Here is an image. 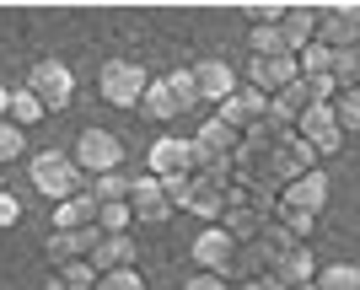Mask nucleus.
Segmentation results:
<instances>
[{
  "label": "nucleus",
  "instance_id": "obj_1",
  "mask_svg": "<svg viewBox=\"0 0 360 290\" xmlns=\"http://www.w3.org/2000/svg\"><path fill=\"white\" fill-rule=\"evenodd\" d=\"M280 220V199H269V194H258V188H231V199H226V215H221V226L237 237L242 247L248 242H258L264 237V226H274Z\"/></svg>",
  "mask_w": 360,
  "mask_h": 290
},
{
  "label": "nucleus",
  "instance_id": "obj_2",
  "mask_svg": "<svg viewBox=\"0 0 360 290\" xmlns=\"http://www.w3.org/2000/svg\"><path fill=\"white\" fill-rule=\"evenodd\" d=\"M27 183L38 188L44 199H54V204H65V199L75 194H86V172L75 167V156L70 151H32L27 156Z\"/></svg>",
  "mask_w": 360,
  "mask_h": 290
},
{
  "label": "nucleus",
  "instance_id": "obj_3",
  "mask_svg": "<svg viewBox=\"0 0 360 290\" xmlns=\"http://www.w3.org/2000/svg\"><path fill=\"white\" fill-rule=\"evenodd\" d=\"M188 145H194V172L199 178H226V183H237V172H231V156H237V145H242L237 129H226L221 119H205Z\"/></svg>",
  "mask_w": 360,
  "mask_h": 290
},
{
  "label": "nucleus",
  "instance_id": "obj_4",
  "mask_svg": "<svg viewBox=\"0 0 360 290\" xmlns=\"http://www.w3.org/2000/svg\"><path fill=\"white\" fill-rule=\"evenodd\" d=\"M146 86H150V76H146V65H135V60H108L103 70H97V97H103L108 107H135L140 113V97H146Z\"/></svg>",
  "mask_w": 360,
  "mask_h": 290
},
{
  "label": "nucleus",
  "instance_id": "obj_5",
  "mask_svg": "<svg viewBox=\"0 0 360 290\" xmlns=\"http://www.w3.org/2000/svg\"><path fill=\"white\" fill-rule=\"evenodd\" d=\"M75 167L86 172V183L91 178H103V172H124V140L113 135V129H81V140H75Z\"/></svg>",
  "mask_w": 360,
  "mask_h": 290
},
{
  "label": "nucleus",
  "instance_id": "obj_6",
  "mask_svg": "<svg viewBox=\"0 0 360 290\" xmlns=\"http://www.w3.org/2000/svg\"><path fill=\"white\" fill-rule=\"evenodd\" d=\"M27 92L38 97L49 113H65V107H70V97H75V70H70L65 60H54V54H49V60H38V65L27 70Z\"/></svg>",
  "mask_w": 360,
  "mask_h": 290
},
{
  "label": "nucleus",
  "instance_id": "obj_7",
  "mask_svg": "<svg viewBox=\"0 0 360 290\" xmlns=\"http://www.w3.org/2000/svg\"><path fill=\"white\" fill-rule=\"evenodd\" d=\"M237 253H242V242H237L226 226H205V231L194 237V247H188L194 275H221V279L237 269Z\"/></svg>",
  "mask_w": 360,
  "mask_h": 290
},
{
  "label": "nucleus",
  "instance_id": "obj_8",
  "mask_svg": "<svg viewBox=\"0 0 360 290\" xmlns=\"http://www.w3.org/2000/svg\"><path fill=\"white\" fill-rule=\"evenodd\" d=\"M296 135H301V140H307V145L317 151V162H333V156L345 151V124H339L333 103L307 107V113H301V124H296Z\"/></svg>",
  "mask_w": 360,
  "mask_h": 290
},
{
  "label": "nucleus",
  "instance_id": "obj_9",
  "mask_svg": "<svg viewBox=\"0 0 360 290\" xmlns=\"http://www.w3.org/2000/svg\"><path fill=\"white\" fill-rule=\"evenodd\" d=\"M129 210H135V220H146V226H167V220L178 215V204H172V194H167L162 178H150V172H135V188H129Z\"/></svg>",
  "mask_w": 360,
  "mask_h": 290
},
{
  "label": "nucleus",
  "instance_id": "obj_10",
  "mask_svg": "<svg viewBox=\"0 0 360 290\" xmlns=\"http://www.w3.org/2000/svg\"><path fill=\"white\" fill-rule=\"evenodd\" d=\"M146 167L150 178H194V145L183 135H156L150 140V151H146Z\"/></svg>",
  "mask_w": 360,
  "mask_h": 290
},
{
  "label": "nucleus",
  "instance_id": "obj_11",
  "mask_svg": "<svg viewBox=\"0 0 360 290\" xmlns=\"http://www.w3.org/2000/svg\"><path fill=\"white\" fill-rule=\"evenodd\" d=\"M215 119H221L226 129H237V135L248 140V135L258 129V124L269 119V97H264V92H253V86L242 81V86H237V97H226V103L215 107Z\"/></svg>",
  "mask_w": 360,
  "mask_h": 290
},
{
  "label": "nucleus",
  "instance_id": "obj_12",
  "mask_svg": "<svg viewBox=\"0 0 360 290\" xmlns=\"http://www.w3.org/2000/svg\"><path fill=\"white\" fill-rule=\"evenodd\" d=\"M317 44H328L333 54L360 48V6H323L317 11Z\"/></svg>",
  "mask_w": 360,
  "mask_h": 290
},
{
  "label": "nucleus",
  "instance_id": "obj_13",
  "mask_svg": "<svg viewBox=\"0 0 360 290\" xmlns=\"http://www.w3.org/2000/svg\"><path fill=\"white\" fill-rule=\"evenodd\" d=\"M301 81V60L296 54H274V60H248V86L264 97H280L285 86Z\"/></svg>",
  "mask_w": 360,
  "mask_h": 290
},
{
  "label": "nucleus",
  "instance_id": "obj_14",
  "mask_svg": "<svg viewBox=\"0 0 360 290\" xmlns=\"http://www.w3.org/2000/svg\"><path fill=\"white\" fill-rule=\"evenodd\" d=\"M328 194H333V183H328V167H317V172H307V178H296V183L280 194V210H296V215H323L328 210Z\"/></svg>",
  "mask_w": 360,
  "mask_h": 290
},
{
  "label": "nucleus",
  "instance_id": "obj_15",
  "mask_svg": "<svg viewBox=\"0 0 360 290\" xmlns=\"http://www.w3.org/2000/svg\"><path fill=\"white\" fill-rule=\"evenodd\" d=\"M188 70H194L199 103H215V107H221L226 97H237V86H242V76L226 60H199V65H188Z\"/></svg>",
  "mask_w": 360,
  "mask_h": 290
},
{
  "label": "nucleus",
  "instance_id": "obj_16",
  "mask_svg": "<svg viewBox=\"0 0 360 290\" xmlns=\"http://www.w3.org/2000/svg\"><path fill=\"white\" fill-rule=\"evenodd\" d=\"M97 242H103V231H49V263L54 269H65V263H91V253H97Z\"/></svg>",
  "mask_w": 360,
  "mask_h": 290
},
{
  "label": "nucleus",
  "instance_id": "obj_17",
  "mask_svg": "<svg viewBox=\"0 0 360 290\" xmlns=\"http://www.w3.org/2000/svg\"><path fill=\"white\" fill-rule=\"evenodd\" d=\"M274 22L285 32L290 54H301L307 44H317V6H274Z\"/></svg>",
  "mask_w": 360,
  "mask_h": 290
},
{
  "label": "nucleus",
  "instance_id": "obj_18",
  "mask_svg": "<svg viewBox=\"0 0 360 290\" xmlns=\"http://www.w3.org/2000/svg\"><path fill=\"white\" fill-rule=\"evenodd\" d=\"M274 279L285 290H301V285H317V258H312V247L301 242V247H290V253H280L274 258V269H269Z\"/></svg>",
  "mask_w": 360,
  "mask_h": 290
},
{
  "label": "nucleus",
  "instance_id": "obj_19",
  "mask_svg": "<svg viewBox=\"0 0 360 290\" xmlns=\"http://www.w3.org/2000/svg\"><path fill=\"white\" fill-rule=\"evenodd\" d=\"M135 258H140V247H135V237L124 231V237H103V242H97L91 269H97V275H119V269H135Z\"/></svg>",
  "mask_w": 360,
  "mask_h": 290
},
{
  "label": "nucleus",
  "instance_id": "obj_20",
  "mask_svg": "<svg viewBox=\"0 0 360 290\" xmlns=\"http://www.w3.org/2000/svg\"><path fill=\"white\" fill-rule=\"evenodd\" d=\"M248 54H253V60H274V54H290V48H285V32H280V22H274V6H269V11H258L253 32H248Z\"/></svg>",
  "mask_w": 360,
  "mask_h": 290
},
{
  "label": "nucleus",
  "instance_id": "obj_21",
  "mask_svg": "<svg viewBox=\"0 0 360 290\" xmlns=\"http://www.w3.org/2000/svg\"><path fill=\"white\" fill-rule=\"evenodd\" d=\"M97 215H103V204H97L91 188H86V194L65 199L60 210H54V231H91V226H97Z\"/></svg>",
  "mask_w": 360,
  "mask_h": 290
},
{
  "label": "nucleus",
  "instance_id": "obj_22",
  "mask_svg": "<svg viewBox=\"0 0 360 290\" xmlns=\"http://www.w3.org/2000/svg\"><path fill=\"white\" fill-rule=\"evenodd\" d=\"M91 199L97 204H129V188H135V172H103V178H91Z\"/></svg>",
  "mask_w": 360,
  "mask_h": 290
},
{
  "label": "nucleus",
  "instance_id": "obj_23",
  "mask_svg": "<svg viewBox=\"0 0 360 290\" xmlns=\"http://www.w3.org/2000/svg\"><path fill=\"white\" fill-rule=\"evenodd\" d=\"M140 113H146L150 124H172V119H178V103H172V92H167V81H162V76L146 86V97H140Z\"/></svg>",
  "mask_w": 360,
  "mask_h": 290
},
{
  "label": "nucleus",
  "instance_id": "obj_24",
  "mask_svg": "<svg viewBox=\"0 0 360 290\" xmlns=\"http://www.w3.org/2000/svg\"><path fill=\"white\" fill-rule=\"evenodd\" d=\"M44 119H49V107L38 103L27 86H11V124L16 129H32V124H44Z\"/></svg>",
  "mask_w": 360,
  "mask_h": 290
},
{
  "label": "nucleus",
  "instance_id": "obj_25",
  "mask_svg": "<svg viewBox=\"0 0 360 290\" xmlns=\"http://www.w3.org/2000/svg\"><path fill=\"white\" fill-rule=\"evenodd\" d=\"M167 92H172V103H178V113H194L199 107V86H194V70L183 65V70H167Z\"/></svg>",
  "mask_w": 360,
  "mask_h": 290
},
{
  "label": "nucleus",
  "instance_id": "obj_26",
  "mask_svg": "<svg viewBox=\"0 0 360 290\" xmlns=\"http://www.w3.org/2000/svg\"><path fill=\"white\" fill-rule=\"evenodd\" d=\"M317 290H360V269L355 263H328V269H317Z\"/></svg>",
  "mask_w": 360,
  "mask_h": 290
},
{
  "label": "nucleus",
  "instance_id": "obj_27",
  "mask_svg": "<svg viewBox=\"0 0 360 290\" xmlns=\"http://www.w3.org/2000/svg\"><path fill=\"white\" fill-rule=\"evenodd\" d=\"M333 81H339V92H360V48L333 54Z\"/></svg>",
  "mask_w": 360,
  "mask_h": 290
},
{
  "label": "nucleus",
  "instance_id": "obj_28",
  "mask_svg": "<svg viewBox=\"0 0 360 290\" xmlns=\"http://www.w3.org/2000/svg\"><path fill=\"white\" fill-rule=\"evenodd\" d=\"M296 60H301V76H333V48L328 44H307Z\"/></svg>",
  "mask_w": 360,
  "mask_h": 290
},
{
  "label": "nucleus",
  "instance_id": "obj_29",
  "mask_svg": "<svg viewBox=\"0 0 360 290\" xmlns=\"http://www.w3.org/2000/svg\"><path fill=\"white\" fill-rule=\"evenodd\" d=\"M22 156H27V129H16L11 119L0 124V167H6V162H22Z\"/></svg>",
  "mask_w": 360,
  "mask_h": 290
},
{
  "label": "nucleus",
  "instance_id": "obj_30",
  "mask_svg": "<svg viewBox=\"0 0 360 290\" xmlns=\"http://www.w3.org/2000/svg\"><path fill=\"white\" fill-rule=\"evenodd\" d=\"M54 279H60L65 290H97V269H91V263H65V269H54Z\"/></svg>",
  "mask_w": 360,
  "mask_h": 290
},
{
  "label": "nucleus",
  "instance_id": "obj_31",
  "mask_svg": "<svg viewBox=\"0 0 360 290\" xmlns=\"http://www.w3.org/2000/svg\"><path fill=\"white\" fill-rule=\"evenodd\" d=\"M129 220H135V210H129V204H103L97 231H103V237H124V231H129Z\"/></svg>",
  "mask_w": 360,
  "mask_h": 290
},
{
  "label": "nucleus",
  "instance_id": "obj_32",
  "mask_svg": "<svg viewBox=\"0 0 360 290\" xmlns=\"http://www.w3.org/2000/svg\"><path fill=\"white\" fill-rule=\"evenodd\" d=\"M333 113H339V124H345V135H360V92H339Z\"/></svg>",
  "mask_w": 360,
  "mask_h": 290
},
{
  "label": "nucleus",
  "instance_id": "obj_33",
  "mask_svg": "<svg viewBox=\"0 0 360 290\" xmlns=\"http://www.w3.org/2000/svg\"><path fill=\"white\" fill-rule=\"evenodd\" d=\"M97 290H146V279H140V269H119V275L97 279Z\"/></svg>",
  "mask_w": 360,
  "mask_h": 290
},
{
  "label": "nucleus",
  "instance_id": "obj_34",
  "mask_svg": "<svg viewBox=\"0 0 360 290\" xmlns=\"http://www.w3.org/2000/svg\"><path fill=\"white\" fill-rule=\"evenodd\" d=\"M280 226H285L296 242H307V237L317 231V220H312V215H296V210H280Z\"/></svg>",
  "mask_w": 360,
  "mask_h": 290
},
{
  "label": "nucleus",
  "instance_id": "obj_35",
  "mask_svg": "<svg viewBox=\"0 0 360 290\" xmlns=\"http://www.w3.org/2000/svg\"><path fill=\"white\" fill-rule=\"evenodd\" d=\"M16 220H22V204H16V194H0V231H11Z\"/></svg>",
  "mask_w": 360,
  "mask_h": 290
},
{
  "label": "nucleus",
  "instance_id": "obj_36",
  "mask_svg": "<svg viewBox=\"0 0 360 290\" xmlns=\"http://www.w3.org/2000/svg\"><path fill=\"white\" fill-rule=\"evenodd\" d=\"M183 290H226V279H221V275H194Z\"/></svg>",
  "mask_w": 360,
  "mask_h": 290
},
{
  "label": "nucleus",
  "instance_id": "obj_37",
  "mask_svg": "<svg viewBox=\"0 0 360 290\" xmlns=\"http://www.w3.org/2000/svg\"><path fill=\"white\" fill-rule=\"evenodd\" d=\"M242 290H285L274 275H253V279H242Z\"/></svg>",
  "mask_w": 360,
  "mask_h": 290
},
{
  "label": "nucleus",
  "instance_id": "obj_38",
  "mask_svg": "<svg viewBox=\"0 0 360 290\" xmlns=\"http://www.w3.org/2000/svg\"><path fill=\"white\" fill-rule=\"evenodd\" d=\"M11 119V86H0V124Z\"/></svg>",
  "mask_w": 360,
  "mask_h": 290
},
{
  "label": "nucleus",
  "instance_id": "obj_39",
  "mask_svg": "<svg viewBox=\"0 0 360 290\" xmlns=\"http://www.w3.org/2000/svg\"><path fill=\"white\" fill-rule=\"evenodd\" d=\"M38 290H65V285H60V279H49V285H38Z\"/></svg>",
  "mask_w": 360,
  "mask_h": 290
},
{
  "label": "nucleus",
  "instance_id": "obj_40",
  "mask_svg": "<svg viewBox=\"0 0 360 290\" xmlns=\"http://www.w3.org/2000/svg\"><path fill=\"white\" fill-rule=\"evenodd\" d=\"M0 194H6V172H0Z\"/></svg>",
  "mask_w": 360,
  "mask_h": 290
},
{
  "label": "nucleus",
  "instance_id": "obj_41",
  "mask_svg": "<svg viewBox=\"0 0 360 290\" xmlns=\"http://www.w3.org/2000/svg\"><path fill=\"white\" fill-rule=\"evenodd\" d=\"M301 290H317V285H301Z\"/></svg>",
  "mask_w": 360,
  "mask_h": 290
}]
</instances>
